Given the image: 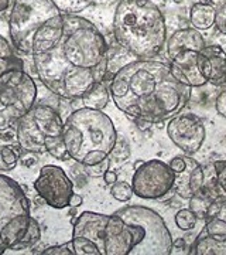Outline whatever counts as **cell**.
Listing matches in <instances>:
<instances>
[{"label":"cell","instance_id":"obj_1","mask_svg":"<svg viewBox=\"0 0 226 255\" xmlns=\"http://www.w3.org/2000/svg\"><path fill=\"white\" fill-rule=\"evenodd\" d=\"M110 97L122 112L151 124L175 117L191 98V87L172 75L170 65L154 60H136L113 75Z\"/></svg>","mask_w":226,"mask_h":255},{"label":"cell","instance_id":"obj_2","mask_svg":"<svg viewBox=\"0 0 226 255\" xmlns=\"http://www.w3.org/2000/svg\"><path fill=\"white\" fill-rule=\"evenodd\" d=\"M113 31L120 46L143 58L160 53L167 41L163 13L151 0H120Z\"/></svg>","mask_w":226,"mask_h":255},{"label":"cell","instance_id":"obj_3","mask_svg":"<svg viewBox=\"0 0 226 255\" xmlns=\"http://www.w3.org/2000/svg\"><path fill=\"white\" fill-rule=\"evenodd\" d=\"M64 142L70 157L83 166L103 162L118 142L112 119L100 110L83 107L64 122Z\"/></svg>","mask_w":226,"mask_h":255},{"label":"cell","instance_id":"obj_4","mask_svg":"<svg viewBox=\"0 0 226 255\" xmlns=\"http://www.w3.org/2000/svg\"><path fill=\"white\" fill-rule=\"evenodd\" d=\"M40 224L17 182L0 174V250H26L38 243Z\"/></svg>","mask_w":226,"mask_h":255},{"label":"cell","instance_id":"obj_5","mask_svg":"<svg viewBox=\"0 0 226 255\" xmlns=\"http://www.w3.org/2000/svg\"><path fill=\"white\" fill-rule=\"evenodd\" d=\"M61 50L73 67L93 70L105 77L108 70V44L103 34L90 21L64 14Z\"/></svg>","mask_w":226,"mask_h":255},{"label":"cell","instance_id":"obj_6","mask_svg":"<svg viewBox=\"0 0 226 255\" xmlns=\"http://www.w3.org/2000/svg\"><path fill=\"white\" fill-rule=\"evenodd\" d=\"M40 81L55 95L65 100L82 98L103 77L93 70L75 68L65 60L61 43L53 50L31 55Z\"/></svg>","mask_w":226,"mask_h":255},{"label":"cell","instance_id":"obj_7","mask_svg":"<svg viewBox=\"0 0 226 255\" xmlns=\"http://www.w3.org/2000/svg\"><path fill=\"white\" fill-rule=\"evenodd\" d=\"M115 214L126 223L133 234L130 255L171 254V233L158 213L143 206H127Z\"/></svg>","mask_w":226,"mask_h":255},{"label":"cell","instance_id":"obj_8","mask_svg":"<svg viewBox=\"0 0 226 255\" xmlns=\"http://www.w3.org/2000/svg\"><path fill=\"white\" fill-rule=\"evenodd\" d=\"M205 47V40L197 28H182L165 41L167 57L172 75L187 87H202L207 80L198 70V54Z\"/></svg>","mask_w":226,"mask_h":255},{"label":"cell","instance_id":"obj_9","mask_svg":"<svg viewBox=\"0 0 226 255\" xmlns=\"http://www.w3.org/2000/svg\"><path fill=\"white\" fill-rule=\"evenodd\" d=\"M61 14L53 0H14L10 11L9 30L13 46L31 55L33 38L50 18Z\"/></svg>","mask_w":226,"mask_h":255},{"label":"cell","instance_id":"obj_10","mask_svg":"<svg viewBox=\"0 0 226 255\" xmlns=\"http://www.w3.org/2000/svg\"><path fill=\"white\" fill-rule=\"evenodd\" d=\"M37 85L23 68L10 70L0 78V130L10 128L34 107Z\"/></svg>","mask_w":226,"mask_h":255},{"label":"cell","instance_id":"obj_11","mask_svg":"<svg viewBox=\"0 0 226 255\" xmlns=\"http://www.w3.org/2000/svg\"><path fill=\"white\" fill-rule=\"evenodd\" d=\"M16 125L18 145L27 153H44L47 140L63 136V119L54 108L47 105L33 107Z\"/></svg>","mask_w":226,"mask_h":255},{"label":"cell","instance_id":"obj_12","mask_svg":"<svg viewBox=\"0 0 226 255\" xmlns=\"http://www.w3.org/2000/svg\"><path fill=\"white\" fill-rule=\"evenodd\" d=\"M175 173L170 164L158 159L139 162L136 167L132 189L133 194L146 200H160L174 189Z\"/></svg>","mask_w":226,"mask_h":255},{"label":"cell","instance_id":"obj_13","mask_svg":"<svg viewBox=\"0 0 226 255\" xmlns=\"http://www.w3.org/2000/svg\"><path fill=\"white\" fill-rule=\"evenodd\" d=\"M34 189L48 206L64 209L73 196L74 184L61 167L47 164L41 167L40 176L34 182Z\"/></svg>","mask_w":226,"mask_h":255},{"label":"cell","instance_id":"obj_14","mask_svg":"<svg viewBox=\"0 0 226 255\" xmlns=\"http://www.w3.org/2000/svg\"><path fill=\"white\" fill-rule=\"evenodd\" d=\"M167 135L187 155L197 153L205 142V125L194 114H180L167 124Z\"/></svg>","mask_w":226,"mask_h":255},{"label":"cell","instance_id":"obj_15","mask_svg":"<svg viewBox=\"0 0 226 255\" xmlns=\"http://www.w3.org/2000/svg\"><path fill=\"white\" fill-rule=\"evenodd\" d=\"M108 220L109 216L106 214L83 211L76 219H73V237L83 238L93 243L99 248L100 255H105L103 240H105V230H106Z\"/></svg>","mask_w":226,"mask_h":255},{"label":"cell","instance_id":"obj_16","mask_svg":"<svg viewBox=\"0 0 226 255\" xmlns=\"http://www.w3.org/2000/svg\"><path fill=\"white\" fill-rule=\"evenodd\" d=\"M133 247V234L130 228L118 214L109 216L103 250L105 255H130Z\"/></svg>","mask_w":226,"mask_h":255},{"label":"cell","instance_id":"obj_17","mask_svg":"<svg viewBox=\"0 0 226 255\" xmlns=\"http://www.w3.org/2000/svg\"><path fill=\"white\" fill-rule=\"evenodd\" d=\"M198 70L212 85L226 84V51L221 46H205L198 54Z\"/></svg>","mask_w":226,"mask_h":255},{"label":"cell","instance_id":"obj_18","mask_svg":"<svg viewBox=\"0 0 226 255\" xmlns=\"http://www.w3.org/2000/svg\"><path fill=\"white\" fill-rule=\"evenodd\" d=\"M184 159L185 169L180 173H175L174 189L181 199L190 200L204 187L205 174L201 164L195 159H192L191 156H184Z\"/></svg>","mask_w":226,"mask_h":255},{"label":"cell","instance_id":"obj_19","mask_svg":"<svg viewBox=\"0 0 226 255\" xmlns=\"http://www.w3.org/2000/svg\"><path fill=\"white\" fill-rule=\"evenodd\" d=\"M64 34V14H58L55 17L50 18L43 27L40 28L33 38L31 44V55L47 53L57 47Z\"/></svg>","mask_w":226,"mask_h":255},{"label":"cell","instance_id":"obj_20","mask_svg":"<svg viewBox=\"0 0 226 255\" xmlns=\"http://www.w3.org/2000/svg\"><path fill=\"white\" fill-rule=\"evenodd\" d=\"M194 255H226V238H215L202 230L188 251Z\"/></svg>","mask_w":226,"mask_h":255},{"label":"cell","instance_id":"obj_21","mask_svg":"<svg viewBox=\"0 0 226 255\" xmlns=\"http://www.w3.org/2000/svg\"><path fill=\"white\" fill-rule=\"evenodd\" d=\"M215 13L217 9L214 4H192L190 11V21L192 27L197 30H208L215 24Z\"/></svg>","mask_w":226,"mask_h":255},{"label":"cell","instance_id":"obj_22","mask_svg":"<svg viewBox=\"0 0 226 255\" xmlns=\"http://www.w3.org/2000/svg\"><path fill=\"white\" fill-rule=\"evenodd\" d=\"M85 107L92 110H103L109 102V90L102 81L95 82L89 91L81 98Z\"/></svg>","mask_w":226,"mask_h":255},{"label":"cell","instance_id":"obj_23","mask_svg":"<svg viewBox=\"0 0 226 255\" xmlns=\"http://www.w3.org/2000/svg\"><path fill=\"white\" fill-rule=\"evenodd\" d=\"M14 68H23V61L13 53L9 41L0 36V78Z\"/></svg>","mask_w":226,"mask_h":255},{"label":"cell","instance_id":"obj_24","mask_svg":"<svg viewBox=\"0 0 226 255\" xmlns=\"http://www.w3.org/2000/svg\"><path fill=\"white\" fill-rule=\"evenodd\" d=\"M63 14H75L89 7L93 0H53Z\"/></svg>","mask_w":226,"mask_h":255},{"label":"cell","instance_id":"obj_25","mask_svg":"<svg viewBox=\"0 0 226 255\" xmlns=\"http://www.w3.org/2000/svg\"><path fill=\"white\" fill-rule=\"evenodd\" d=\"M18 162V153L13 146H0V172L13 170Z\"/></svg>","mask_w":226,"mask_h":255},{"label":"cell","instance_id":"obj_26","mask_svg":"<svg viewBox=\"0 0 226 255\" xmlns=\"http://www.w3.org/2000/svg\"><path fill=\"white\" fill-rule=\"evenodd\" d=\"M198 216L191 209H182L175 214V224L182 231H188L197 226Z\"/></svg>","mask_w":226,"mask_h":255},{"label":"cell","instance_id":"obj_27","mask_svg":"<svg viewBox=\"0 0 226 255\" xmlns=\"http://www.w3.org/2000/svg\"><path fill=\"white\" fill-rule=\"evenodd\" d=\"M205 234L215 238H226V223L224 220L211 217L207 219V224L204 228Z\"/></svg>","mask_w":226,"mask_h":255},{"label":"cell","instance_id":"obj_28","mask_svg":"<svg viewBox=\"0 0 226 255\" xmlns=\"http://www.w3.org/2000/svg\"><path fill=\"white\" fill-rule=\"evenodd\" d=\"M110 194L113 199L118 201H127L133 196V189L132 184H127L126 182H116L110 186Z\"/></svg>","mask_w":226,"mask_h":255},{"label":"cell","instance_id":"obj_29","mask_svg":"<svg viewBox=\"0 0 226 255\" xmlns=\"http://www.w3.org/2000/svg\"><path fill=\"white\" fill-rule=\"evenodd\" d=\"M207 219L217 217V219L224 220L226 223V197L225 199H215L207 209Z\"/></svg>","mask_w":226,"mask_h":255},{"label":"cell","instance_id":"obj_30","mask_svg":"<svg viewBox=\"0 0 226 255\" xmlns=\"http://www.w3.org/2000/svg\"><path fill=\"white\" fill-rule=\"evenodd\" d=\"M44 255H74L75 251H74L73 241L70 243H65V244H61V246H54L50 247L43 251Z\"/></svg>","mask_w":226,"mask_h":255},{"label":"cell","instance_id":"obj_31","mask_svg":"<svg viewBox=\"0 0 226 255\" xmlns=\"http://www.w3.org/2000/svg\"><path fill=\"white\" fill-rule=\"evenodd\" d=\"M215 173H217V183L219 189L226 194V160H218L214 164Z\"/></svg>","mask_w":226,"mask_h":255},{"label":"cell","instance_id":"obj_32","mask_svg":"<svg viewBox=\"0 0 226 255\" xmlns=\"http://www.w3.org/2000/svg\"><path fill=\"white\" fill-rule=\"evenodd\" d=\"M215 27L221 34L226 36V1H224L215 13Z\"/></svg>","mask_w":226,"mask_h":255},{"label":"cell","instance_id":"obj_33","mask_svg":"<svg viewBox=\"0 0 226 255\" xmlns=\"http://www.w3.org/2000/svg\"><path fill=\"white\" fill-rule=\"evenodd\" d=\"M109 159L106 157L103 162H100L98 164H92V166H85V170H86V173L89 174L90 177H100V176H103V174L106 173V170H109Z\"/></svg>","mask_w":226,"mask_h":255},{"label":"cell","instance_id":"obj_34","mask_svg":"<svg viewBox=\"0 0 226 255\" xmlns=\"http://www.w3.org/2000/svg\"><path fill=\"white\" fill-rule=\"evenodd\" d=\"M215 107H217L218 114H219L221 117L226 118V90L218 95L217 102H215Z\"/></svg>","mask_w":226,"mask_h":255},{"label":"cell","instance_id":"obj_35","mask_svg":"<svg viewBox=\"0 0 226 255\" xmlns=\"http://www.w3.org/2000/svg\"><path fill=\"white\" fill-rule=\"evenodd\" d=\"M170 167H171L174 173L182 172L185 169V159H184V156H175L171 162H170Z\"/></svg>","mask_w":226,"mask_h":255},{"label":"cell","instance_id":"obj_36","mask_svg":"<svg viewBox=\"0 0 226 255\" xmlns=\"http://www.w3.org/2000/svg\"><path fill=\"white\" fill-rule=\"evenodd\" d=\"M185 250H187V246H185L184 240H177L175 243L172 241L171 254H184V253H187Z\"/></svg>","mask_w":226,"mask_h":255},{"label":"cell","instance_id":"obj_37","mask_svg":"<svg viewBox=\"0 0 226 255\" xmlns=\"http://www.w3.org/2000/svg\"><path fill=\"white\" fill-rule=\"evenodd\" d=\"M103 179H105V183L106 184H109V186H112L113 183L118 182V174L115 173L113 170H106V173L103 174Z\"/></svg>","mask_w":226,"mask_h":255},{"label":"cell","instance_id":"obj_38","mask_svg":"<svg viewBox=\"0 0 226 255\" xmlns=\"http://www.w3.org/2000/svg\"><path fill=\"white\" fill-rule=\"evenodd\" d=\"M82 204V197L79 194H75L73 193V196H71V199H70V203H68V206H71V207H79Z\"/></svg>","mask_w":226,"mask_h":255},{"label":"cell","instance_id":"obj_39","mask_svg":"<svg viewBox=\"0 0 226 255\" xmlns=\"http://www.w3.org/2000/svg\"><path fill=\"white\" fill-rule=\"evenodd\" d=\"M136 124H137V127L139 129H142V130H146L147 128H150V124L151 122H149V121H146V119H135Z\"/></svg>","mask_w":226,"mask_h":255},{"label":"cell","instance_id":"obj_40","mask_svg":"<svg viewBox=\"0 0 226 255\" xmlns=\"http://www.w3.org/2000/svg\"><path fill=\"white\" fill-rule=\"evenodd\" d=\"M10 7V0H0V11H4Z\"/></svg>","mask_w":226,"mask_h":255},{"label":"cell","instance_id":"obj_41","mask_svg":"<svg viewBox=\"0 0 226 255\" xmlns=\"http://www.w3.org/2000/svg\"><path fill=\"white\" fill-rule=\"evenodd\" d=\"M199 3H202V4H214L212 0H199Z\"/></svg>","mask_w":226,"mask_h":255},{"label":"cell","instance_id":"obj_42","mask_svg":"<svg viewBox=\"0 0 226 255\" xmlns=\"http://www.w3.org/2000/svg\"><path fill=\"white\" fill-rule=\"evenodd\" d=\"M174 1H175V3H181L182 0H174Z\"/></svg>","mask_w":226,"mask_h":255}]
</instances>
